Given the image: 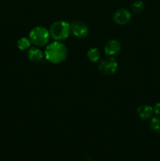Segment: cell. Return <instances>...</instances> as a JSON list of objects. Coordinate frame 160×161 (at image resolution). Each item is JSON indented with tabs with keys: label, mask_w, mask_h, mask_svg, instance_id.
Wrapping results in <instances>:
<instances>
[{
	"label": "cell",
	"mask_w": 160,
	"mask_h": 161,
	"mask_svg": "<svg viewBox=\"0 0 160 161\" xmlns=\"http://www.w3.org/2000/svg\"><path fill=\"white\" fill-rule=\"evenodd\" d=\"M121 50V43L117 39H111L104 47V52L108 56L113 57L117 55Z\"/></svg>",
	"instance_id": "cell-7"
},
{
	"label": "cell",
	"mask_w": 160,
	"mask_h": 161,
	"mask_svg": "<svg viewBox=\"0 0 160 161\" xmlns=\"http://www.w3.org/2000/svg\"><path fill=\"white\" fill-rule=\"evenodd\" d=\"M44 55L49 62L55 64H61L67 58V49L64 43L55 41L47 45Z\"/></svg>",
	"instance_id": "cell-1"
},
{
	"label": "cell",
	"mask_w": 160,
	"mask_h": 161,
	"mask_svg": "<svg viewBox=\"0 0 160 161\" xmlns=\"http://www.w3.org/2000/svg\"><path fill=\"white\" fill-rule=\"evenodd\" d=\"M151 130L157 134H160V117H154L152 118L150 123Z\"/></svg>",
	"instance_id": "cell-13"
},
{
	"label": "cell",
	"mask_w": 160,
	"mask_h": 161,
	"mask_svg": "<svg viewBox=\"0 0 160 161\" xmlns=\"http://www.w3.org/2000/svg\"><path fill=\"white\" fill-rule=\"evenodd\" d=\"M71 33V25L64 20L53 22L50 28V36L56 41H62L68 38Z\"/></svg>",
	"instance_id": "cell-2"
},
{
	"label": "cell",
	"mask_w": 160,
	"mask_h": 161,
	"mask_svg": "<svg viewBox=\"0 0 160 161\" xmlns=\"http://www.w3.org/2000/svg\"><path fill=\"white\" fill-rule=\"evenodd\" d=\"M154 113L157 115H160V102L156 103L153 108Z\"/></svg>",
	"instance_id": "cell-14"
},
{
	"label": "cell",
	"mask_w": 160,
	"mask_h": 161,
	"mask_svg": "<svg viewBox=\"0 0 160 161\" xmlns=\"http://www.w3.org/2000/svg\"><path fill=\"white\" fill-rule=\"evenodd\" d=\"M131 19V14L126 9H119L113 14V20L117 25H125Z\"/></svg>",
	"instance_id": "cell-6"
},
{
	"label": "cell",
	"mask_w": 160,
	"mask_h": 161,
	"mask_svg": "<svg viewBox=\"0 0 160 161\" xmlns=\"http://www.w3.org/2000/svg\"><path fill=\"white\" fill-rule=\"evenodd\" d=\"M88 59L89 61L93 63H96L99 61L100 58V50L96 47H92V48L89 49L86 53Z\"/></svg>",
	"instance_id": "cell-10"
},
{
	"label": "cell",
	"mask_w": 160,
	"mask_h": 161,
	"mask_svg": "<svg viewBox=\"0 0 160 161\" xmlns=\"http://www.w3.org/2000/svg\"><path fill=\"white\" fill-rule=\"evenodd\" d=\"M28 58L32 62H39L43 58V53L37 47H31L28 50Z\"/></svg>",
	"instance_id": "cell-9"
},
{
	"label": "cell",
	"mask_w": 160,
	"mask_h": 161,
	"mask_svg": "<svg viewBox=\"0 0 160 161\" xmlns=\"http://www.w3.org/2000/svg\"><path fill=\"white\" fill-rule=\"evenodd\" d=\"M154 113L153 108L150 105H141L136 109V113L137 116L141 118L143 120H146V119H150L152 116V114Z\"/></svg>",
	"instance_id": "cell-8"
},
{
	"label": "cell",
	"mask_w": 160,
	"mask_h": 161,
	"mask_svg": "<svg viewBox=\"0 0 160 161\" xmlns=\"http://www.w3.org/2000/svg\"><path fill=\"white\" fill-rule=\"evenodd\" d=\"M144 5L141 0H135L131 4V9L134 14H141L144 10Z\"/></svg>",
	"instance_id": "cell-12"
},
{
	"label": "cell",
	"mask_w": 160,
	"mask_h": 161,
	"mask_svg": "<svg viewBox=\"0 0 160 161\" xmlns=\"http://www.w3.org/2000/svg\"><path fill=\"white\" fill-rule=\"evenodd\" d=\"M119 64L113 57H109L104 58L100 62L98 65V69L100 73L104 75H112L117 72Z\"/></svg>",
	"instance_id": "cell-4"
},
{
	"label": "cell",
	"mask_w": 160,
	"mask_h": 161,
	"mask_svg": "<svg viewBox=\"0 0 160 161\" xmlns=\"http://www.w3.org/2000/svg\"><path fill=\"white\" fill-rule=\"evenodd\" d=\"M50 31L43 26H36L31 29L29 34L31 42L36 47H43L50 40Z\"/></svg>",
	"instance_id": "cell-3"
},
{
	"label": "cell",
	"mask_w": 160,
	"mask_h": 161,
	"mask_svg": "<svg viewBox=\"0 0 160 161\" xmlns=\"http://www.w3.org/2000/svg\"><path fill=\"white\" fill-rule=\"evenodd\" d=\"M31 40L28 38H20L17 42V47L20 50H27L31 47Z\"/></svg>",
	"instance_id": "cell-11"
},
{
	"label": "cell",
	"mask_w": 160,
	"mask_h": 161,
	"mask_svg": "<svg viewBox=\"0 0 160 161\" xmlns=\"http://www.w3.org/2000/svg\"><path fill=\"white\" fill-rule=\"evenodd\" d=\"M71 32L76 38H85L89 33L87 25L81 20H75L71 24Z\"/></svg>",
	"instance_id": "cell-5"
}]
</instances>
